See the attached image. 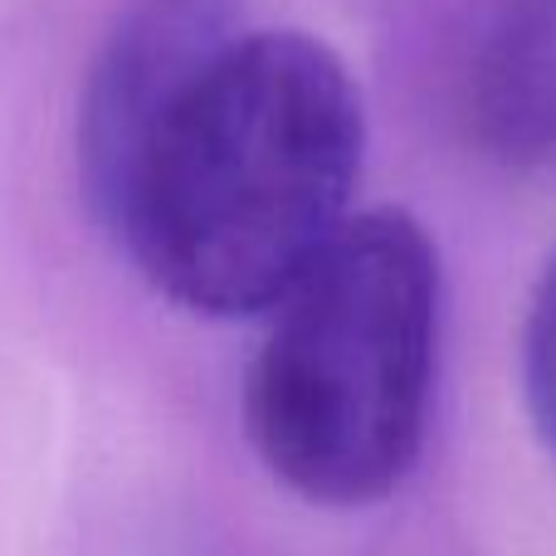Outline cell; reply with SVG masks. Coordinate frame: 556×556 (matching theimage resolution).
Listing matches in <instances>:
<instances>
[{
  "mask_svg": "<svg viewBox=\"0 0 556 556\" xmlns=\"http://www.w3.org/2000/svg\"><path fill=\"white\" fill-rule=\"evenodd\" d=\"M240 29L235 0H137L113 25L78 103V181L98 225H108L156 127Z\"/></svg>",
  "mask_w": 556,
  "mask_h": 556,
  "instance_id": "obj_3",
  "label": "cell"
},
{
  "mask_svg": "<svg viewBox=\"0 0 556 556\" xmlns=\"http://www.w3.org/2000/svg\"><path fill=\"white\" fill-rule=\"evenodd\" d=\"M440 254L405 211H362L269 307L244 386L254 454L317 508L410 479L440 366Z\"/></svg>",
  "mask_w": 556,
  "mask_h": 556,
  "instance_id": "obj_2",
  "label": "cell"
},
{
  "mask_svg": "<svg viewBox=\"0 0 556 556\" xmlns=\"http://www.w3.org/2000/svg\"><path fill=\"white\" fill-rule=\"evenodd\" d=\"M362 156L342 59L303 29H240L156 127L108 230L172 303L269 313L356 215Z\"/></svg>",
  "mask_w": 556,
  "mask_h": 556,
  "instance_id": "obj_1",
  "label": "cell"
},
{
  "mask_svg": "<svg viewBox=\"0 0 556 556\" xmlns=\"http://www.w3.org/2000/svg\"><path fill=\"white\" fill-rule=\"evenodd\" d=\"M464 117L493 162H556V0H493L464 74Z\"/></svg>",
  "mask_w": 556,
  "mask_h": 556,
  "instance_id": "obj_4",
  "label": "cell"
},
{
  "mask_svg": "<svg viewBox=\"0 0 556 556\" xmlns=\"http://www.w3.org/2000/svg\"><path fill=\"white\" fill-rule=\"evenodd\" d=\"M522 401L542 450L556 459V254L532 288L528 323H522Z\"/></svg>",
  "mask_w": 556,
  "mask_h": 556,
  "instance_id": "obj_5",
  "label": "cell"
}]
</instances>
